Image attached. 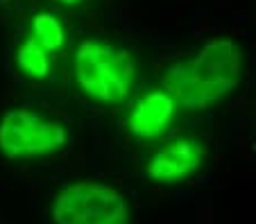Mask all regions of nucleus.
Listing matches in <instances>:
<instances>
[{
	"label": "nucleus",
	"mask_w": 256,
	"mask_h": 224,
	"mask_svg": "<svg viewBox=\"0 0 256 224\" xmlns=\"http://www.w3.org/2000/svg\"><path fill=\"white\" fill-rule=\"evenodd\" d=\"M245 68L242 48L229 36L211 39L193 54L174 61L164 75V88L184 111H204L238 88Z\"/></svg>",
	"instance_id": "nucleus-1"
},
{
	"label": "nucleus",
	"mask_w": 256,
	"mask_h": 224,
	"mask_svg": "<svg viewBox=\"0 0 256 224\" xmlns=\"http://www.w3.org/2000/svg\"><path fill=\"white\" fill-rule=\"evenodd\" d=\"M138 66L132 50L104 39H86L72 54V77L80 91L98 104H120L130 98Z\"/></svg>",
	"instance_id": "nucleus-2"
},
{
	"label": "nucleus",
	"mask_w": 256,
	"mask_h": 224,
	"mask_svg": "<svg viewBox=\"0 0 256 224\" xmlns=\"http://www.w3.org/2000/svg\"><path fill=\"white\" fill-rule=\"evenodd\" d=\"M50 218L54 224H132V209L118 188L80 179L57 190Z\"/></svg>",
	"instance_id": "nucleus-3"
},
{
	"label": "nucleus",
	"mask_w": 256,
	"mask_h": 224,
	"mask_svg": "<svg viewBox=\"0 0 256 224\" xmlns=\"http://www.w3.org/2000/svg\"><path fill=\"white\" fill-rule=\"evenodd\" d=\"M68 143V127L34 109L12 107L0 116V154L10 161H32L59 154Z\"/></svg>",
	"instance_id": "nucleus-4"
},
{
	"label": "nucleus",
	"mask_w": 256,
	"mask_h": 224,
	"mask_svg": "<svg viewBox=\"0 0 256 224\" xmlns=\"http://www.w3.org/2000/svg\"><path fill=\"white\" fill-rule=\"evenodd\" d=\"M206 161V145L200 138H174L156 150L145 163V177L152 184L174 186L195 177Z\"/></svg>",
	"instance_id": "nucleus-5"
},
{
	"label": "nucleus",
	"mask_w": 256,
	"mask_h": 224,
	"mask_svg": "<svg viewBox=\"0 0 256 224\" xmlns=\"http://www.w3.org/2000/svg\"><path fill=\"white\" fill-rule=\"evenodd\" d=\"M177 111L179 107L170 93L166 88H154L145 93L127 113V132L138 141H156L168 132Z\"/></svg>",
	"instance_id": "nucleus-6"
},
{
	"label": "nucleus",
	"mask_w": 256,
	"mask_h": 224,
	"mask_svg": "<svg viewBox=\"0 0 256 224\" xmlns=\"http://www.w3.org/2000/svg\"><path fill=\"white\" fill-rule=\"evenodd\" d=\"M50 57H52V54H50L48 50L41 48V45L36 43V41H32L30 36H25V39L16 45L14 63L28 79L41 82V79L50 77V70H52Z\"/></svg>",
	"instance_id": "nucleus-7"
},
{
	"label": "nucleus",
	"mask_w": 256,
	"mask_h": 224,
	"mask_svg": "<svg viewBox=\"0 0 256 224\" xmlns=\"http://www.w3.org/2000/svg\"><path fill=\"white\" fill-rule=\"evenodd\" d=\"M25 36L36 41L50 54L59 52L66 45V27H64L62 18L57 14H50V11H36L30 18V27Z\"/></svg>",
	"instance_id": "nucleus-8"
},
{
	"label": "nucleus",
	"mask_w": 256,
	"mask_h": 224,
	"mask_svg": "<svg viewBox=\"0 0 256 224\" xmlns=\"http://www.w3.org/2000/svg\"><path fill=\"white\" fill-rule=\"evenodd\" d=\"M57 2L64 7H78V5H82L84 0H57Z\"/></svg>",
	"instance_id": "nucleus-9"
}]
</instances>
